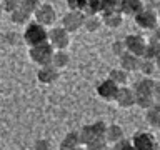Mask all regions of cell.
<instances>
[{"label":"cell","mask_w":160,"mask_h":150,"mask_svg":"<svg viewBox=\"0 0 160 150\" xmlns=\"http://www.w3.org/2000/svg\"><path fill=\"white\" fill-rule=\"evenodd\" d=\"M23 42L28 45V47H33V45L48 42V30L45 25L38 23L37 20L35 22H28L27 27H25L23 32Z\"/></svg>","instance_id":"6da1fadb"},{"label":"cell","mask_w":160,"mask_h":150,"mask_svg":"<svg viewBox=\"0 0 160 150\" xmlns=\"http://www.w3.org/2000/svg\"><path fill=\"white\" fill-rule=\"evenodd\" d=\"M53 52H55V48L52 47V43L43 42V43H38V45L30 47L28 57H30V60H32L33 63H37V65H47V63H52Z\"/></svg>","instance_id":"7a4b0ae2"},{"label":"cell","mask_w":160,"mask_h":150,"mask_svg":"<svg viewBox=\"0 0 160 150\" xmlns=\"http://www.w3.org/2000/svg\"><path fill=\"white\" fill-rule=\"evenodd\" d=\"M133 20H135V23H137L140 28H143V30H153L160 23L157 8L147 7V5H145V7L140 10L137 15H135Z\"/></svg>","instance_id":"3957f363"},{"label":"cell","mask_w":160,"mask_h":150,"mask_svg":"<svg viewBox=\"0 0 160 150\" xmlns=\"http://www.w3.org/2000/svg\"><path fill=\"white\" fill-rule=\"evenodd\" d=\"M48 42L55 50H65L70 45V32L63 27H53L48 30Z\"/></svg>","instance_id":"277c9868"},{"label":"cell","mask_w":160,"mask_h":150,"mask_svg":"<svg viewBox=\"0 0 160 150\" xmlns=\"http://www.w3.org/2000/svg\"><path fill=\"white\" fill-rule=\"evenodd\" d=\"M132 143L135 150H157L158 148V142L150 132L140 130L135 132V135L132 137Z\"/></svg>","instance_id":"5b68a950"},{"label":"cell","mask_w":160,"mask_h":150,"mask_svg":"<svg viewBox=\"0 0 160 150\" xmlns=\"http://www.w3.org/2000/svg\"><path fill=\"white\" fill-rule=\"evenodd\" d=\"M83 20H85V13L82 10H68L62 17V27L68 30L70 33H73L83 27Z\"/></svg>","instance_id":"8992f818"},{"label":"cell","mask_w":160,"mask_h":150,"mask_svg":"<svg viewBox=\"0 0 160 150\" xmlns=\"http://www.w3.org/2000/svg\"><path fill=\"white\" fill-rule=\"evenodd\" d=\"M33 15H35V20L38 23L45 25V27L53 25L55 20H57V12H55L53 5H50V3H40Z\"/></svg>","instance_id":"52a82bcc"},{"label":"cell","mask_w":160,"mask_h":150,"mask_svg":"<svg viewBox=\"0 0 160 150\" xmlns=\"http://www.w3.org/2000/svg\"><path fill=\"white\" fill-rule=\"evenodd\" d=\"M120 85H117L112 78H105L97 85V95L105 102H113L115 97H117Z\"/></svg>","instance_id":"ba28073f"},{"label":"cell","mask_w":160,"mask_h":150,"mask_svg":"<svg viewBox=\"0 0 160 150\" xmlns=\"http://www.w3.org/2000/svg\"><path fill=\"white\" fill-rule=\"evenodd\" d=\"M125 42V48L128 52H132L138 57H142L143 52H145V47H147V38H143L142 35H137V33H130L123 38Z\"/></svg>","instance_id":"9c48e42d"},{"label":"cell","mask_w":160,"mask_h":150,"mask_svg":"<svg viewBox=\"0 0 160 150\" xmlns=\"http://www.w3.org/2000/svg\"><path fill=\"white\" fill-rule=\"evenodd\" d=\"M58 75H60V70L57 67H53L52 63L40 65V68L37 72V80L43 85H52L53 82L58 80Z\"/></svg>","instance_id":"30bf717a"},{"label":"cell","mask_w":160,"mask_h":150,"mask_svg":"<svg viewBox=\"0 0 160 150\" xmlns=\"http://www.w3.org/2000/svg\"><path fill=\"white\" fill-rule=\"evenodd\" d=\"M113 102L117 103L120 108H132L135 105V92H133V88H128V87H125V85H122V87L118 88L117 97H115Z\"/></svg>","instance_id":"8fae6325"},{"label":"cell","mask_w":160,"mask_h":150,"mask_svg":"<svg viewBox=\"0 0 160 150\" xmlns=\"http://www.w3.org/2000/svg\"><path fill=\"white\" fill-rule=\"evenodd\" d=\"M118 63L120 67L123 70H127V72H135V70H138V63H140V57L138 55H135L132 52H128V50H125V52L118 57Z\"/></svg>","instance_id":"7c38bea8"},{"label":"cell","mask_w":160,"mask_h":150,"mask_svg":"<svg viewBox=\"0 0 160 150\" xmlns=\"http://www.w3.org/2000/svg\"><path fill=\"white\" fill-rule=\"evenodd\" d=\"M80 145H82V142H80L78 130H72V132H68L63 137L62 142H60V150H75V148H78Z\"/></svg>","instance_id":"4fadbf2b"},{"label":"cell","mask_w":160,"mask_h":150,"mask_svg":"<svg viewBox=\"0 0 160 150\" xmlns=\"http://www.w3.org/2000/svg\"><path fill=\"white\" fill-rule=\"evenodd\" d=\"M145 120L148 122L150 127L153 128H160V102L155 100L153 105H150L145 112Z\"/></svg>","instance_id":"5bb4252c"},{"label":"cell","mask_w":160,"mask_h":150,"mask_svg":"<svg viewBox=\"0 0 160 150\" xmlns=\"http://www.w3.org/2000/svg\"><path fill=\"white\" fill-rule=\"evenodd\" d=\"M143 7H145V3L142 0H122V8H120V12L123 15L135 17Z\"/></svg>","instance_id":"9a60e30c"},{"label":"cell","mask_w":160,"mask_h":150,"mask_svg":"<svg viewBox=\"0 0 160 150\" xmlns=\"http://www.w3.org/2000/svg\"><path fill=\"white\" fill-rule=\"evenodd\" d=\"M153 87H155V80H152V77L143 75L142 78L133 83V92L135 93H153Z\"/></svg>","instance_id":"2e32d148"},{"label":"cell","mask_w":160,"mask_h":150,"mask_svg":"<svg viewBox=\"0 0 160 150\" xmlns=\"http://www.w3.org/2000/svg\"><path fill=\"white\" fill-rule=\"evenodd\" d=\"M102 22L108 28H118L123 22V13L120 12H110V13H102Z\"/></svg>","instance_id":"e0dca14e"},{"label":"cell","mask_w":160,"mask_h":150,"mask_svg":"<svg viewBox=\"0 0 160 150\" xmlns=\"http://www.w3.org/2000/svg\"><path fill=\"white\" fill-rule=\"evenodd\" d=\"M125 135H123V128L120 127V125L117 123H112V125H108L107 127V132H105V140H107L108 143H115V142H118L120 138H123Z\"/></svg>","instance_id":"ac0fdd59"},{"label":"cell","mask_w":160,"mask_h":150,"mask_svg":"<svg viewBox=\"0 0 160 150\" xmlns=\"http://www.w3.org/2000/svg\"><path fill=\"white\" fill-rule=\"evenodd\" d=\"M102 17H98V13H90V15H85V20H83V28L87 32H97V30L102 27Z\"/></svg>","instance_id":"d6986e66"},{"label":"cell","mask_w":160,"mask_h":150,"mask_svg":"<svg viewBox=\"0 0 160 150\" xmlns=\"http://www.w3.org/2000/svg\"><path fill=\"white\" fill-rule=\"evenodd\" d=\"M78 135H80V142H82V145H85V147H87L90 142H93L95 138H98V135L95 133V130H93V127H92V123L83 125V127L78 130Z\"/></svg>","instance_id":"ffe728a7"},{"label":"cell","mask_w":160,"mask_h":150,"mask_svg":"<svg viewBox=\"0 0 160 150\" xmlns=\"http://www.w3.org/2000/svg\"><path fill=\"white\" fill-rule=\"evenodd\" d=\"M70 63V55L65 52V50H55L53 52V57H52V65L57 67L58 70L65 68L67 65Z\"/></svg>","instance_id":"44dd1931"},{"label":"cell","mask_w":160,"mask_h":150,"mask_svg":"<svg viewBox=\"0 0 160 150\" xmlns=\"http://www.w3.org/2000/svg\"><path fill=\"white\" fill-rule=\"evenodd\" d=\"M138 70L142 75H147V77H152L157 70V63L155 60L152 58H145V57H140V63H138Z\"/></svg>","instance_id":"7402d4cb"},{"label":"cell","mask_w":160,"mask_h":150,"mask_svg":"<svg viewBox=\"0 0 160 150\" xmlns=\"http://www.w3.org/2000/svg\"><path fill=\"white\" fill-rule=\"evenodd\" d=\"M108 78H112L117 85H125L127 83V80H128V72L127 70H123L122 67H117V68H112L108 72Z\"/></svg>","instance_id":"603a6c76"},{"label":"cell","mask_w":160,"mask_h":150,"mask_svg":"<svg viewBox=\"0 0 160 150\" xmlns=\"http://www.w3.org/2000/svg\"><path fill=\"white\" fill-rule=\"evenodd\" d=\"M158 53H160V40H157V38L147 40V47H145V52H143L142 57L155 60Z\"/></svg>","instance_id":"cb8c5ba5"},{"label":"cell","mask_w":160,"mask_h":150,"mask_svg":"<svg viewBox=\"0 0 160 150\" xmlns=\"http://www.w3.org/2000/svg\"><path fill=\"white\" fill-rule=\"evenodd\" d=\"M80 10L85 15L100 13V10H102V0H82V8Z\"/></svg>","instance_id":"d4e9b609"},{"label":"cell","mask_w":160,"mask_h":150,"mask_svg":"<svg viewBox=\"0 0 160 150\" xmlns=\"http://www.w3.org/2000/svg\"><path fill=\"white\" fill-rule=\"evenodd\" d=\"M155 103V97L153 93H135V105L140 108L147 110L150 105Z\"/></svg>","instance_id":"484cf974"},{"label":"cell","mask_w":160,"mask_h":150,"mask_svg":"<svg viewBox=\"0 0 160 150\" xmlns=\"http://www.w3.org/2000/svg\"><path fill=\"white\" fill-rule=\"evenodd\" d=\"M10 20H12L15 25H27L28 20H30V13H27L25 10H22L18 7L17 10H13V12L10 13Z\"/></svg>","instance_id":"4316f807"},{"label":"cell","mask_w":160,"mask_h":150,"mask_svg":"<svg viewBox=\"0 0 160 150\" xmlns=\"http://www.w3.org/2000/svg\"><path fill=\"white\" fill-rule=\"evenodd\" d=\"M120 8H122V0H102V10H100V13L120 12Z\"/></svg>","instance_id":"83f0119b"},{"label":"cell","mask_w":160,"mask_h":150,"mask_svg":"<svg viewBox=\"0 0 160 150\" xmlns=\"http://www.w3.org/2000/svg\"><path fill=\"white\" fill-rule=\"evenodd\" d=\"M40 3H42L40 0H20V8L25 10V12L30 13V15H33Z\"/></svg>","instance_id":"f1b7e54d"},{"label":"cell","mask_w":160,"mask_h":150,"mask_svg":"<svg viewBox=\"0 0 160 150\" xmlns=\"http://www.w3.org/2000/svg\"><path fill=\"white\" fill-rule=\"evenodd\" d=\"M113 148L115 150H135L133 148V143H132V138H120L118 142L113 143Z\"/></svg>","instance_id":"f546056e"},{"label":"cell","mask_w":160,"mask_h":150,"mask_svg":"<svg viewBox=\"0 0 160 150\" xmlns=\"http://www.w3.org/2000/svg\"><path fill=\"white\" fill-rule=\"evenodd\" d=\"M107 145H108V142L105 140V137H98L93 142H90L87 145V148L88 150H103V148H107Z\"/></svg>","instance_id":"4dcf8cb0"},{"label":"cell","mask_w":160,"mask_h":150,"mask_svg":"<svg viewBox=\"0 0 160 150\" xmlns=\"http://www.w3.org/2000/svg\"><path fill=\"white\" fill-rule=\"evenodd\" d=\"M0 3H2L3 12H8V13H12L13 10L20 7V0H0Z\"/></svg>","instance_id":"1f68e13d"},{"label":"cell","mask_w":160,"mask_h":150,"mask_svg":"<svg viewBox=\"0 0 160 150\" xmlns=\"http://www.w3.org/2000/svg\"><path fill=\"white\" fill-rule=\"evenodd\" d=\"M92 127L95 130V133L98 135V137H105V132H107V127L108 125L103 122V120H95V122L92 123Z\"/></svg>","instance_id":"d6a6232c"},{"label":"cell","mask_w":160,"mask_h":150,"mask_svg":"<svg viewBox=\"0 0 160 150\" xmlns=\"http://www.w3.org/2000/svg\"><path fill=\"white\" fill-rule=\"evenodd\" d=\"M33 148L35 150H48V148H52V143L47 138H38V140H35Z\"/></svg>","instance_id":"836d02e7"},{"label":"cell","mask_w":160,"mask_h":150,"mask_svg":"<svg viewBox=\"0 0 160 150\" xmlns=\"http://www.w3.org/2000/svg\"><path fill=\"white\" fill-rule=\"evenodd\" d=\"M112 50H113L115 55H118V57H120V55L127 50V48H125V42H123V40H117V42H113L112 43Z\"/></svg>","instance_id":"e575fe53"},{"label":"cell","mask_w":160,"mask_h":150,"mask_svg":"<svg viewBox=\"0 0 160 150\" xmlns=\"http://www.w3.org/2000/svg\"><path fill=\"white\" fill-rule=\"evenodd\" d=\"M68 10H80L82 8V0H67Z\"/></svg>","instance_id":"d590c367"},{"label":"cell","mask_w":160,"mask_h":150,"mask_svg":"<svg viewBox=\"0 0 160 150\" xmlns=\"http://www.w3.org/2000/svg\"><path fill=\"white\" fill-rule=\"evenodd\" d=\"M153 97L157 102H160V82H155V87H153Z\"/></svg>","instance_id":"8d00e7d4"},{"label":"cell","mask_w":160,"mask_h":150,"mask_svg":"<svg viewBox=\"0 0 160 150\" xmlns=\"http://www.w3.org/2000/svg\"><path fill=\"white\" fill-rule=\"evenodd\" d=\"M153 38H157V40H160V23H158L157 27L153 28Z\"/></svg>","instance_id":"74e56055"},{"label":"cell","mask_w":160,"mask_h":150,"mask_svg":"<svg viewBox=\"0 0 160 150\" xmlns=\"http://www.w3.org/2000/svg\"><path fill=\"white\" fill-rule=\"evenodd\" d=\"M155 63H157V70H160V53L157 55V58H155Z\"/></svg>","instance_id":"f35d334b"},{"label":"cell","mask_w":160,"mask_h":150,"mask_svg":"<svg viewBox=\"0 0 160 150\" xmlns=\"http://www.w3.org/2000/svg\"><path fill=\"white\" fill-rule=\"evenodd\" d=\"M157 13H158V20H160V5L157 7Z\"/></svg>","instance_id":"ab89813d"},{"label":"cell","mask_w":160,"mask_h":150,"mask_svg":"<svg viewBox=\"0 0 160 150\" xmlns=\"http://www.w3.org/2000/svg\"><path fill=\"white\" fill-rule=\"evenodd\" d=\"M2 12H3V8H2V3H0V15H2Z\"/></svg>","instance_id":"60d3db41"},{"label":"cell","mask_w":160,"mask_h":150,"mask_svg":"<svg viewBox=\"0 0 160 150\" xmlns=\"http://www.w3.org/2000/svg\"><path fill=\"white\" fill-rule=\"evenodd\" d=\"M150 2H157V3H160V0H150Z\"/></svg>","instance_id":"b9f144b4"}]
</instances>
